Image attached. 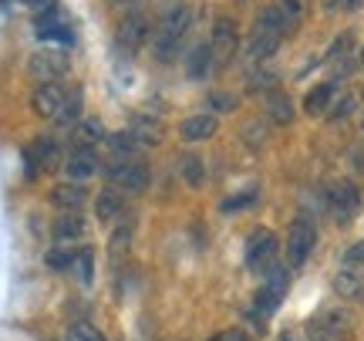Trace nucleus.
Here are the masks:
<instances>
[{"instance_id":"72a5a7b5","label":"nucleus","mask_w":364,"mask_h":341,"mask_svg":"<svg viewBox=\"0 0 364 341\" xmlns=\"http://www.w3.org/2000/svg\"><path fill=\"white\" fill-rule=\"evenodd\" d=\"M344 267H358V271H364V240H358L354 247L344 250Z\"/></svg>"},{"instance_id":"9d476101","label":"nucleus","mask_w":364,"mask_h":341,"mask_svg":"<svg viewBox=\"0 0 364 341\" xmlns=\"http://www.w3.org/2000/svg\"><path fill=\"white\" fill-rule=\"evenodd\" d=\"M65 172H68L71 183L91 179V176L98 172V156H95V149H71L65 159Z\"/></svg>"},{"instance_id":"9b49d317","label":"nucleus","mask_w":364,"mask_h":341,"mask_svg":"<svg viewBox=\"0 0 364 341\" xmlns=\"http://www.w3.org/2000/svg\"><path fill=\"white\" fill-rule=\"evenodd\" d=\"M24 162H27V176H34L38 169H54V166H58V145H54L51 139L31 142L24 152Z\"/></svg>"},{"instance_id":"0eeeda50","label":"nucleus","mask_w":364,"mask_h":341,"mask_svg":"<svg viewBox=\"0 0 364 341\" xmlns=\"http://www.w3.org/2000/svg\"><path fill=\"white\" fill-rule=\"evenodd\" d=\"M149 31H152V24H149L145 14H125L122 24H118V31H115V44L129 54L139 51L145 41H149Z\"/></svg>"},{"instance_id":"1a4fd4ad","label":"nucleus","mask_w":364,"mask_h":341,"mask_svg":"<svg viewBox=\"0 0 364 341\" xmlns=\"http://www.w3.org/2000/svg\"><path fill=\"white\" fill-rule=\"evenodd\" d=\"M65 85L61 81H51V85H38L34 88V95H31V108H34V115L41 118H54L58 112H61V105H65Z\"/></svg>"},{"instance_id":"473e14b6","label":"nucleus","mask_w":364,"mask_h":341,"mask_svg":"<svg viewBox=\"0 0 364 341\" xmlns=\"http://www.w3.org/2000/svg\"><path fill=\"white\" fill-rule=\"evenodd\" d=\"M260 88L277 92V75H270V71H257V75H250V92H260Z\"/></svg>"},{"instance_id":"ddd939ff","label":"nucleus","mask_w":364,"mask_h":341,"mask_svg":"<svg viewBox=\"0 0 364 341\" xmlns=\"http://www.w3.org/2000/svg\"><path fill=\"white\" fill-rule=\"evenodd\" d=\"M334 294H341L344 301H361L364 298V271L358 267H341L334 277Z\"/></svg>"},{"instance_id":"aec40b11","label":"nucleus","mask_w":364,"mask_h":341,"mask_svg":"<svg viewBox=\"0 0 364 341\" xmlns=\"http://www.w3.org/2000/svg\"><path fill=\"white\" fill-rule=\"evenodd\" d=\"M209 71H213V48L209 44H196L189 58H186V75L193 81H203L209 78Z\"/></svg>"},{"instance_id":"6e6552de","label":"nucleus","mask_w":364,"mask_h":341,"mask_svg":"<svg viewBox=\"0 0 364 341\" xmlns=\"http://www.w3.org/2000/svg\"><path fill=\"white\" fill-rule=\"evenodd\" d=\"M351 335V318L344 311H327V315L311 321V338L314 341H344Z\"/></svg>"},{"instance_id":"20e7f679","label":"nucleus","mask_w":364,"mask_h":341,"mask_svg":"<svg viewBox=\"0 0 364 341\" xmlns=\"http://www.w3.org/2000/svg\"><path fill=\"white\" fill-rule=\"evenodd\" d=\"M209 48H213V68H226L240 51V34H236V24L230 17H220L216 27H213V38H209Z\"/></svg>"},{"instance_id":"b1692460","label":"nucleus","mask_w":364,"mask_h":341,"mask_svg":"<svg viewBox=\"0 0 364 341\" xmlns=\"http://www.w3.org/2000/svg\"><path fill=\"white\" fill-rule=\"evenodd\" d=\"M179 176H182V183H186V186L199 189V186H203V179H206V166H203V159L196 156V152L179 156Z\"/></svg>"},{"instance_id":"c756f323","label":"nucleus","mask_w":364,"mask_h":341,"mask_svg":"<svg viewBox=\"0 0 364 341\" xmlns=\"http://www.w3.org/2000/svg\"><path fill=\"white\" fill-rule=\"evenodd\" d=\"M206 105L213 108V112H220V115H226V112H233V108L240 105V98H236L233 92H209Z\"/></svg>"},{"instance_id":"c9c22d12","label":"nucleus","mask_w":364,"mask_h":341,"mask_svg":"<svg viewBox=\"0 0 364 341\" xmlns=\"http://www.w3.org/2000/svg\"><path fill=\"white\" fill-rule=\"evenodd\" d=\"M91 261H95V257H91V250H78V271H81V280H85V284H88L91 280Z\"/></svg>"},{"instance_id":"4be33fe9","label":"nucleus","mask_w":364,"mask_h":341,"mask_svg":"<svg viewBox=\"0 0 364 341\" xmlns=\"http://www.w3.org/2000/svg\"><path fill=\"white\" fill-rule=\"evenodd\" d=\"M108 149L115 152L118 162H129V156H135L139 149H142V142H139V135L135 132H108Z\"/></svg>"},{"instance_id":"2f4dec72","label":"nucleus","mask_w":364,"mask_h":341,"mask_svg":"<svg viewBox=\"0 0 364 341\" xmlns=\"http://www.w3.org/2000/svg\"><path fill=\"white\" fill-rule=\"evenodd\" d=\"M354 112V95H338V98H334V105H331V112H327V118H331V122H341V118H348Z\"/></svg>"},{"instance_id":"412c9836","label":"nucleus","mask_w":364,"mask_h":341,"mask_svg":"<svg viewBox=\"0 0 364 341\" xmlns=\"http://www.w3.org/2000/svg\"><path fill=\"white\" fill-rule=\"evenodd\" d=\"M267 118H270L273 125H290L294 122V102H290V95H284V92L267 95Z\"/></svg>"},{"instance_id":"dca6fc26","label":"nucleus","mask_w":364,"mask_h":341,"mask_svg":"<svg viewBox=\"0 0 364 341\" xmlns=\"http://www.w3.org/2000/svg\"><path fill=\"white\" fill-rule=\"evenodd\" d=\"M189 21H193L189 7H186V4H176V7H169V11H166V17L159 21L156 31H162V34H169V38L182 41V34L189 31Z\"/></svg>"},{"instance_id":"4c0bfd02","label":"nucleus","mask_w":364,"mask_h":341,"mask_svg":"<svg viewBox=\"0 0 364 341\" xmlns=\"http://www.w3.org/2000/svg\"><path fill=\"white\" fill-rule=\"evenodd\" d=\"M209 341H250V338H247V331H240V328H226V331H220V335H213Z\"/></svg>"},{"instance_id":"ea45409f","label":"nucleus","mask_w":364,"mask_h":341,"mask_svg":"<svg viewBox=\"0 0 364 341\" xmlns=\"http://www.w3.org/2000/svg\"><path fill=\"white\" fill-rule=\"evenodd\" d=\"M112 4H115V7H125V4H132V0H112Z\"/></svg>"},{"instance_id":"423d86ee","label":"nucleus","mask_w":364,"mask_h":341,"mask_svg":"<svg viewBox=\"0 0 364 341\" xmlns=\"http://www.w3.org/2000/svg\"><path fill=\"white\" fill-rule=\"evenodd\" d=\"M273 257H277V236H273V230H267V226L253 230L247 240V267L250 271H267V267H273Z\"/></svg>"},{"instance_id":"f257e3e1","label":"nucleus","mask_w":364,"mask_h":341,"mask_svg":"<svg viewBox=\"0 0 364 341\" xmlns=\"http://www.w3.org/2000/svg\"><path fill=\"white\" fill-rule=\"evenodd\" d=\"M68 71V54L61 48H41L31 54L27 61V75L38 81V85H51Z\"/></svg>"},{"instance_id":"c85d7f7f","label":"nucleus","mask_w":364,"mask_h":341,"mask_svg":"<svg viewBox=\"0 0 364 341\" xmlns=\"http://www.w3.org/2000/svg\"><path fill=\"white\" fill-rule=\"evenodd\" d=\"M351 51H354V31H344V34L334 38L331 51H327V61H334V65H338V61H344Z\"/></svg>"},{"instance_id":"7ed1b4c3","label":"nucleus","mask_w":364,"mask_h":341,"mask_svg":"<svg viewBox=\"0 0 364 341\" xmlns=\"http://www.w3.org/2000/svg\"><path fill=\"white\" fill-rule=\"evenodd\" d=\"M314 243H317V230L311 220H294L287 230V267H304V261L311 257Z\"/></svg>"},{"instance_id":"2eb2a0df","label":"nucleus","mask_w":364,"mask_h":341,"mask_svg":"<svg viewBox=\"0 0 364 341\" xmlns=\"http://www.w3.org/2000/svg\"><path fill=\"white\" fill-rule=\"evenodd\" d=\"M253 31H260V34H273V38L284 41L290 31H294V24L287 21V14L280 11V7H263L260 14H257V24H253Z\"/></svg>"},{"instance_id":"58836bf2","label":"nucleus","mask_w":364,"mask_h":341,"mask_svg":"<svg viewBox=\"0 0 364 341\" xmlns=\"http://www.w3.org/2000/svg\"><path fill=\"white\" fill-rule=\"evenodd\" d=\"M21 4H27V7H41V4H48V0H21Z\"/></svg>"},{"instance_id":"a878e982","label":"nucleus","mask_w":364,"mask_h":341,"mask_svg":"<svg viewBox=\"0 0 364 341\" xmlns=\"http://www.w3.org/2000/svg\"><path fill=\"white\" fill-rule=\"evenodd\" d=\"M129 247H132V230L122 224L115 234H112V243H108V257H112V263L125 261V257H129Z\"/></svg>"},{"instance_id":"f3484780","label":"nucleus","mask_w":364,"mask_h":341,"mask_svg":"<svg viewBox=\"0 0 364 341\" xmlns=\"http://www.w3.org/2000/svg\"><path fill=\"white\" fill-rule=\"evenodd\" d=\"M51 236L61 243V247L71 243V240H81V236H85V220H81L78 213H61L51 226Z\"/></svg>"},{"instance_id":"e433bc0d","label":"nucleus","mask_w":364,"mask_h":341,"mask_svg":"<svg viewBox=\"0 0 364 341\" xmlns=\"http://www.w3.org/2000/svg\"><path fill=\"white\" fill-rule=\"evenodd\" d=\"M364 0H324L327 11H358Z\"/></svg>"},{"instance_id":"39448f33","label":"nucleus","mask_w":364,"mask_h":341,"mask_svg":"<svg viewBox=\"0 0 364 341\" xmlns=\"http://www.w3.org/2000/svg\"><path fill=\"white\" fill-rule=\"evenodd\" d=\"M108 176H112V186L118 193H129V196H142L149 183H152V176H149L142 162H118V166L108 169Z\"/></svg>"},{"instance_id":"7c9ffc66","label":"nucleus","mask_w":364,"mask_h":341,"mask_svg":"<svg viewBox=\"0 0 364 341\" xmlns=\"http://www.w3.org/2000/svg\"><path fill=\"white\" fill-rule=\"evenodd\" d=\"M65 341H105V335L95 331L91 325H85V321H78V325H71L65 331Z\"/></svg>"},{"instance_id":"f8f14e48","label":"nucleus","mask_w":364,"mask_h":341,"mask_svg":"<svg viewBox=\"0 0 364 341\" xmlns=\"http://www.w3.org/2000/svg\"><path fill=\"white\" fill-rule=\"evenodd\" d=\"M85 199H88V189L81 183H58L51 189V203L58 206V210H65V213H78L81 206H85Z\"/></svg>"},{"instance_id":"79ce46f5","label":"nucleus","mask_w":364,"mask_h":341,"mask_svg":"<svg viewBox=\"0 0 364 341\" xmlns=\"http://www.w3.org/2000/svg\"><path fill=\"white\" fill-rule=\"evenodd\" d=\"M361 102H364V88H361Z\"/></svg>"},{"instance_id":"37998d69","label":"nucleus","mask_w":364,"mask_h":341,"mask_svg":"<svg viewBox=\"0 0 364 341\" xmlns=\"http://www.w3.org/2000/svg\"><path fill=\"white\" fill-rule=\"evenodd\" d=\"M361 132H364V122H361Z\"/></svg>"},{"instance_id":"5701e85b","label":"nucleus","mask_w":364,"mask_h":341,"mask_svg":"<svg viewBox=\"0 0 364 341\" xmlns=\"http://www.w3.org/2000/svg\"><path fill=\"white\" fill-rule=\"evenodd\" d=\"M280 48V38H273V34H260V31H253L247 41V58L250 61H267L273 58Z\"/></svg>"},{"instance_id":"a19ab883","label":"nucleus","mask_w":364,"mask_h":341,"mask_svg":"<svg viewBox=\"0 0 364 341\" xmlns=\"http://www.w3.org/2000/svg\"><path fill=\"white\" fill-rule=\"evenodd\" d=\"M361 65H364V48H361Z\"/></svg>"},{"instance_id":"4468645a","label":"nucleus","mask_w":364,"mask_h":341,"mask_svg":"<svg viewBox=\"0 0 364 341\" xmlns=\"http://www.w3.org/2000/svg\"><path fill=\"white\" fill-rule=\"evenodd\" d=\"M216 129H220L216 115H189L179 125V135L186 139V142H206V139L216 135Z\"/></svg>"},{"instance_id":"f03ea898","label":"nucleus","mask_w":364,"mask_h":341,"mask_svg":"<svg viewBox=\"0 0 364 341\" xmlns=\"http://www.w3.org/2000/svg\"><path fill=\"white\" fill-rule=\"evenodd\" d=\"M327 210L338 224H348L354 213L361 210V189L351 179H338V183L327 186Z\"/></svg>"},{"instance_id":"cd10ccee","label":"nucleus","mask_w":364,"mask_h":341,"mask_svg":"<svg viewBox=\"0 0 364 341\" xmlns=\"http://www.w3.org/2000/svg\"><path fill=\"white\" fill-rule=\"evenodd\" d=\"M75 261H78V253H75V250H65V247H54L44 253V263H48L51 271H68V267H75Z\"/></svg>"},{"instance_id":"f704fd0d","label":"nucleus","mask_w":364,"mask_h":341,"mask_svg":"<svg viewBox=\"0 0 364 341\" xmlns=\"http://www.w3.org/2000/svg\"><path fill=\"white\" fill-rule=\"evenodd\" d=\"M250 203H257V189H250V193H240V196L226 199L223 203V213H233V210H243V206H250Z\"/></svg>"},{"instance_id":"bb28decb","label":"nucleus","mask_w":364,"mask_h":341,"mask_svg":"<svg viewBox=\"0 0 364 341\" xmlns=\"http://www.w3.org/2000/svg\"><path fill=\"white\" fill-rule=\"evenodd\" d=\"M78 118H81V98L78 95H68L65 105H61V112L54 115V122H58V125H65V129H75V125H78Z\"/></svg>"},{"instance_id":"393cba45","label":"nucleus","mask_w":364,"mask_h":341,"mask_svg":"<svg viewBox=\"0 0 364 341\" xmlns=\"http://www.w3.org/2000/svg\"><path fill=\"white\" fill-rule=\"evenodd\" d=\"M118 213H122V193L118 189H102L95 196V216L98 220H115Z\"/></svg>"},{"instance_id":"a211bd4d","label":"nucleus","mask_w":364,"mask_h":341,"mask_svg":"<svg viewBox=\"0 0 364 341\" xmlns=\"http://www.w3.org/2000/svg\"><path fill=\"white\" fill-rule=\"evenodd\" d=\"M334 98H338L334 85L324 81V85H317V88L307 92V98H304V112H307V115H327L331 105H334Z\"/></svg>"},{"instance_id":"6ab92c4d","label":"nucleus","mask_w":364,"mask_h":341,"mask_svg":"<svg viewBox=\"0 0 364 341\" xmlns=\"http://www.w3.org/2000/svg\"><path fill=\"white\" fill-rule=\"evenodd\" d=\"M71 139H75V149H95V142H102L108 135H105L102 118H81L71 132Z\"/></svg>"}]
</instances>
